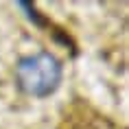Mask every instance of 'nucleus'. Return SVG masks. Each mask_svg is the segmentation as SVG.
Segmentation results:
<instances>
[{"label":"nucleus","instance_id":"nucleus-1","mask_svg":"<svg viewBox=\"0 0 129 129\" xmlns=\"http://www.w3.org/2000/svg\"><path fill=\"white\" fill-rule=\"evenodd\" d=\"M15 85L24 92L26 96L35 99H44V96L53 94L61 83V61L48 50L35 55H26L15 63Z\"/></svg>","mask_w":129,"mask_h":129}]
</instances>
